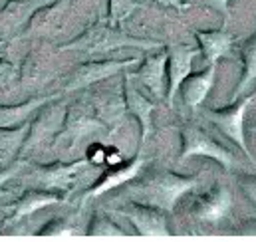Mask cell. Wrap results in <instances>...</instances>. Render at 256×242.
<instances>
[{
	"label": "cell",
	"instance_id": "obj_1",
	"mask_svg": "<svg viewBox=\"0 0 256 242\" xmlns=\"http://www.w3.org/2000/svg\"><path fill=\"white\" fill-rule=\"evenodd\" d=\"M254 100H256V94H252V96L244 98L238 106H234V108H230V110H226V112L206 114L208 120L212 121V123H216V125L220 127V131H222L230 141H234V143L244 151V155H246L252 163H256V161H254V157H252V153L248 151V145H246V139H244V114H246L248 106H250Z\"/></svg>",
	"mask_w": 256,
	"mask_h": 242
},
{
	"label": "cell",
	"instance_id": "obj_2",
	"mask_svg": "<svg viewBox=\"0 0 256 242\" xmlns=\"http://www.w3.org/2000/svg\"><path fill=\"white\" fill-rule=\"evenodd\" d=\"M189 155H208V157L216 159L218 163H222L226 169L234 167L232 155L226 149H222L220 145L212 143L206 135H202L196 129H189L185 133V157H189Z\"/></svg>",
	"mask_w": 256,
	"mask_h": 242
},
{
	"label": "cell",
	"instance_id": "obj_3",
	"mask_svg": "<svg viewBox=\"0 0 256 242\" xmlns=\"http://www.w3.org/2000/svg\"><path fill=\"white\" fill-rule=\"evenodd\" d=\"M230 208V192L226 188H216L206 194L196 204V216L202 220H218Z\"/></svg>",
	"mask_w": 256,
	"mask_h": 242
},
{
	"label": "cell",
	"instance_id": "obj_4",
	"mask_svg": "<svg viewBox=\"0 0 256 242\" xmlns=\"http://www.w3.org/2000/svg\"><path fill=\"white\" fill-rule=\"evenodd\" d=\"M198 42L202 46V52L206 56V60L210 64L222 58V56H230V46L234 42V38L226 32H198Z\"/></svg>",
	"mask_w": 256,
	"mask_h": 242
},
{
	"label": "cell",
	"instance_id": "obj_5",
	"mask_svg": "<svg viewBox=\"0 0 256 242\" xmlns=\"http://www.w3.org/2000/svg\"><path fill=\"white\" fill-rule=\"evenodd\" d=\"M242 64H244V70H242V78L238 82V86L234 88V94H232V102L236 98H242L246 92L252 90V86L256 84V32L250 36V40L244 44L242 48Z\"/></svg>",
	"mask_w": 256,
	"mask_h": 242
},
{
	"label": "cell",
	"instance_id": "obj_6",
	"mask_svg": "<svg viewBox=\"0 0 256 242\" xmlns=\"http://www.w3.org/2000/svg\"><path fill=\"white\" fill-rule=\"evenodd\" d=\"M212 80H214V68H210V72H206V74H200V76L189 80V84L185 86V102L192 108L198 106L204 100L206 92L210 90Z\"/></svg>",
	"mask_w": 256,
	"mask_h": 242
},
{
	"label": "cell",
	"instance_id": "obj_7",
	"mask_svg": "<svg viewBox=\"0 0 256 242\" xmlns=\"http://www.w3.org/2000/svg\"><path fill=\"white\" fill-rule=\"evenodd\" d=\"M191 56L192 52L185 48H175L173 50V60H171V96L179 88L185 76H189L191 70Z\"/></svg>",
	"mask_w": 256,
	"mask_h": 242
},
{
	"label": "cell",
	"instance_id": "obj_8",
	"mask_svg": "<svg viewBox=\"0 0 256 242\" xmlns=\"http://www.w3.org/2000/svg\"><path fill=\"white\" fill-rule=\"evenodd\" d=\"M161 64L163 62H153L149 68H147V72H149V76H145V82L155 90V94H159L157 90H159V84H161Z\"/></svg>",
	"mask_w": 256,
	"mask_h": 242
},
{
	"label": "cell",
	"instance_id": "obj_9",
	"mask_svg": "<svg viewBox=\"0 0 256 242\" xmlns=\"http://www.w3.org/2000/svg\"><path fill=\"white\" fill-rule=\"evenodd\" d=\"M238 181H240V186H242L244 194L254 202L256 206V177L254 175H242Z\"/></svg>",
	"mask_w": 256,
	"mask_h": 242
},
{
	"label": "cell",
	"instance_id": "obj_10",
	"mask_svg": "<svg viewBox=\"0 0 256 242\" xmlns=\"http://www.w3.org/2000/svg\"><path fill=\"white\" fill-rule=\"evenodd\" d=\"M202 2H206L208 6H212L218 12H222L228 18V0H202Z\"/></svg>",
	"mask_w": 256,
	"mask_h": 242
},
{
	"label": "cell",
	"instance_id": "obj_11",
	"mask_svg": "<svg viewBox=\"0 0 256 242\" xmlns=\"http://www.w3.org/2000/svg\"><path fill=\"white\" fill-rule=\"evenodd\" d=\"M240 232H244V234H254V236H256V220H252V222H246V224L240 228Z\"/></svg>",
	"mask_w": 256,
	"mask_h": 242
},
{
	"label": "cell",
	"instance_id": "obj_12",
	"mask_svg": "<svg viewBox=\"0 0 256 242\" xmlns=\"http://www.w3.org/2000/svg\"><path fill=\"white\" fill-rule=\"evenodd\" d=\"M159 2H163V4H177L179 0H159Z\"/></svg>",
	"mask_w": 256,
	"mask_h": 242
}]
</instances>
